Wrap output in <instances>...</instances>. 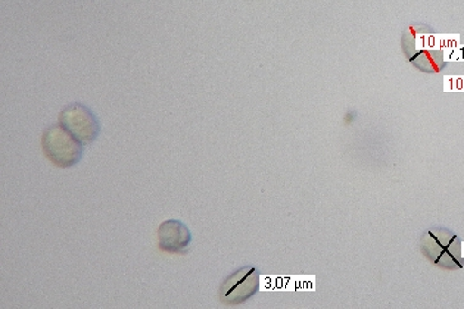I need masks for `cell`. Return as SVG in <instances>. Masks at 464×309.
I'll list each match as a JSON object with an SVG mask.
<instances>
[{
  "label": "cell",
  "instance_id": "obj_1",
  "mask_svg": "<svg viewBox=\"0 0 464 309\" xmlns=\"http://www.w3.org/2000/svg\"><path fill=\"white\" fill-rule=\"evenodd\" d=\"M42 146L46 158L59 168L74 167L85 152V145L61 124H53L44 130Z\"/></svg>",
  "mask_w": 464,
  "mask_h": 309
},
{
  "label": "cell",
  "instance_id": "obj_4",
  "mask_svg": "<svg viewBox=\"0 0 464 309\" xmlns=\"http://www.w3.org/2000/svg\"><path fill=\"white\" fill-rule=\"evenodd\" d=\"M160 251L185 255L192 245V233L185 223L179 220H167L158 229Z\"/></svg>",
  "mask_w": 464,
  "mask_h": 309
},
{
  "label": "cell",
  "instance_id": "obj_3",
  "mask_svg": "<svg viewBox=\"0 0 464 309\" xmlns=\"http://www.w3.org/2000/svg\"><path fill=\"white\" fill-rule=\"evenodd\" d=\"M258 289V273L256 268L245 267L230 275L224 281L220 298L226 304H239L247 301Z\"/></svg>",
  "mask_w": 464,
  "mask_h": 309
},
{
  "label": "cell",
  "instance_id": "obj_2",
  "mask_svg": "<svg viewBox=\"0 0 464 309\" xmlns=\"http://www.w3.org/2000/svg\"><path fill=\"white\" fill-rule=\"evenodd\" d=\"M59 124L73 134L83 145H90L101 134V123L87 106L73 102L62 109Z\"/></svg>",
  "mask_w": 464,
  "mask_h": 309
}]
</instances>
